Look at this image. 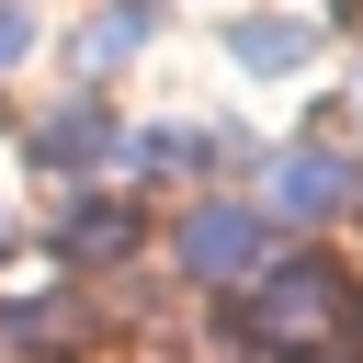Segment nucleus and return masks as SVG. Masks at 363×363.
Returning a JSON list of instances; mask_svg holds the SVG:
<instances>
[{
	"label": "nucleus",
	"mask_w": 363,
	"mask_h": 363,
	"mask_svg": "<svg viewBox=\"0 0 363 363\" xmlns=\"http://www.w3.org/2000/svg\"><path fill=\"white\" fill-rule=\"evenodd\" d=\"M250 204L272 216V238H329V227L363 216V147L352 136H284V147H261Z\"/></svg>",
	"instance_id": "nucleus-1"
},
{
	"label": "nucleus",
	"mask_w": 363,
	"mask_h": 363,
	"mask_svg": "<svg viewBox=\"0 0 363 363\" xmlns=\"http://www.w3.org/2000/svg\"><path fill=\"white\" fill-rule=\"evenodd\" d=\"M159 250H170V284L216 306V295H238V284H250L284 238H272V216H261L250 193H193V204L159 227Z\"/></svg>",
	"instance_id": "nucleus-2"
},
{
	"label": "nucleus",
	"mask_w": 363,
	"mask_h": 363,
	"mask_svg": "<svg viewBox=\"0 0 363 363\" xmlns=\"http://www.w3.org/2000/svg\"><path fill=\"white\" fill-rule=\"evenodd\" d=\"M147 238H159V216H147V193H125V182H68V204L45 216V250H57L68 284H113V272H136Z\"/></svg>",
	"instance_id": "nucleus-3"
},
{
	"label": "nucleus",
	"mask_w": 363,
	"mask_h": 363,
	"mask_svg": "<svg viewBox=\"0 0 363 363\" xmlns=\"http://www.w3.org/2000/svg\"><path fill=\"white\" fill-rule=\"evenodd\" d=\"M23 170H45V182H125V113H113L102 91L45 102V113L23 125Z\"/></svg>",
	"instance_id": "nucleus-4"
},
{
	"label": "nucleus",
	"mask_w": 363,
	"mask_h": 363,
	"mask_svg": "<svg viewBox=\"0 0 363 363\" xmlns=\"http://www.w3.org/2000/svg\"><path fill=\"white\" fill-rule=\"evenodd\" d=\"M227 57L250 79H295V68L329 57V23L318 11H227Z\"/></svg>",
	"instance_id": "nucleus-5"
},
{
	"label": "nucleus",
	"mask_w": 363,
	"mask_h": 363,
	"mask_svg": "<svg viewBox=\"0 0 363 363\" xmlns=\"http://www.w3.org/2000/svg\"><path fill=\"white\" fill-rule=\"evenodd\" d=\"M147 34H159V0H91V23L68 34V68L79 79H113L125 57H147Z\"/></svg>",
	"instance_id": "nucleus-6"
},
{
	"label": "nucleus",
	"mask_w": 363,
	"mask_h": 363,
	"mask_svg": "<svg viewBox=\"0 0 363 363\" xmlns=\"http://www.w3.org/2000/svg\"><path fill=\"white\" fill-rule=\"evenodd\" d=\"M34 45H45L34 0H0V79H11V68H34Z\"/></svg>",
	"instance_id": "nucleus-7"
}]
</instances>
